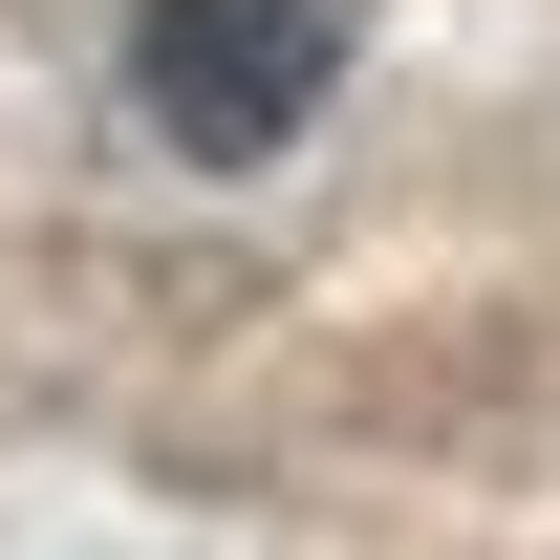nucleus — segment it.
I'll list each match as a JSON object with an SVG mask.
<instances>
[{
  "mask_svg": "<svg viewBox=\"0 0 560 560\" xmlns=\"http://www.w3.org/2000/svg\"><path fill=\"white\" fill-rule=\"evenodd\" d=\"M324 66H346V0H151L130 22V86H151V130L195 173H259L324 108Z\"/></svg>",
  "mask_w": 560,
  "mask_h": 560,
  "instance_id": "obj_1",
  "label": "nucleus"
}]
</instances>
